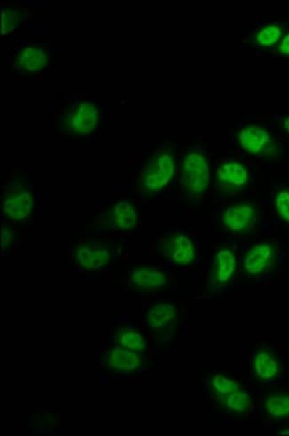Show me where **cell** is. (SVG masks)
Returning <instances> with one entry per match:
<instances>
[{
    "instance_id": "cell-11",
    "label": "cell",
    "mask_w": 289,
    "mask_h": 436,
    "mask_svg": "<svg viewBox=\"0 0 289 436\" xmlns=\"http://www.w3.org/2000/svg\"><path fill=\"white\" fill-rule=\"evenodd\" d=\"M167 273L157 267H135L129 273L130 288L139 292H155L168 285Z\"/></svg>"
},
{
    "instance_id": "cell-7",
    "label": "cell",
    "mask_w": 289,
    "mask_h": 436,
    "mask_svg": "<svg viewBox=\"0 0 289 436\" xmlns=\"http://www.w3.org/2000/svg\"><path fill=\"white\" fill-rule=\"evenodd\" d=\"M102 372L112 375L129 376L135 374L144 367V358L141 355L121 348L109 341L101 343Z\"/></svg>"
},
{
    "instance_id": "cell-26",
    "label": "cell",
    "mask_w": 289,
    "mask_h": 436,
    "mask_svg": "<svg viewBox=\"0 0 289 436\" xmlns=\"http://www.w3.org/2000/svg\"><path fill=\"white\" fill-rule=\"evenodd\" d=\"M278 51H280L282 55L289 56V33L282 39L280 48H278Z\"/></svg>"
},
{
    "instance_id": "cell-10",
    "label": "cell",
    "mask_w": 289,
    "mask_h": 436,
    "mask_svg": "<svg viewBox=\"0 0 289 436\" xmlns=\"http://www.w3.org/2000/svg\"><path fill=\"white\" fill-rule=\"evenodd\" d=\"M109 342L139 355L144 353L148 348L147 342L140 330L129 322L125 315L115 320Z\"/></svg>"
},
{
    "instance_id": "cell-12",
    "label": "cell",
    "mask_w": 289,
    "mask_h": 436,
    "mask_svg": "<svg viewBox=\"0 0 289 436\" xmlns=\"http://www.w3.org/2000/svg\"><path fill=\"white\" fill-rule=\"evenodd\" d=\"M178 319V310L170 302H159L146 313L145 320L149 328L156 332H165L172 328Z\"/></svg>"
},
{
    "instance_id": "cell-8",
    "label": "cell",
    "mask_w": 289,
    "mask_h": 436,
    "mask_svg": "<svg viewBox=\"0 0 289 436\" xmlns=\"http://www.w3.org/2000/svg\"><path fill=\"white\" fill-rule=\"evenodd\" d=\"M157 246L159 253L168 262L178 266L191 265L197 254L194 240L188 234L182 232L168 233L159 240Z\"/></svg>"
},
{
    "instance_id": "cell-6",
    "label": "cell",
    "mask_w": 289,
    "mask_h": 436,
    "mask_svg": "<svg viewBox=\"0 0 289 436\" xmlns=\"http://www.w3.org/2000/svg\"><path fill=\"white\" fill-rule=\"evenodd\" d=\"M101 111L98 104L81 102L69 109L58 122L59 130L74 137H88L98 130Z\"/></svg>"
},
{
    "instance_id": "cell-4",
    "label": "cell",
    "mask_w": 289,
    "mask_h": 436,
    "mask_svg": "<svg viewBox=\"0 0 289 436\" xmlns=\"http://www.w3.org/2000/svg\"><path fill=\"white\" fill-rule=\"evenodd\" d=\"M210 183V170L207 157L199 150H192L182 158L181 186L189 200L203 196Z\"/></svg>"
},
{
    "instance_id": "cell-9",
    "label": "cell",
    "mask_w": 289,
    "mask_h": 436,
    "mask_svg": "<svg viewBox=\"0 0 289 436\" xmlns=\"http://www.w3.org/2000/svg\"><path fill=\"white\" fill-rule=\"evenodd\" d=\"M51 53L46 46L26 44L20 46L13 57V69L22 74H38L48 67Z\"/></svg>"
},
{
    "instance_id": "cell-27",
    "label": "cell",
    "mask_w": 289,
    "mask_h": 436,
    "mask_svg": "<svg viewBox=\"0 0 289 436\" xmlns=\"http://www.w3.org/2000/svg\"><path fill=\"white\" fill-rule=\"evenodd\" d=\"M284 127L285 128V130H287L288 133L289 134V117L285 118L284 121Z\"/></svg>"
},
{
    "instance_id": "cell-24",
    "label": "cell",
    "mask_w": 289,
    "mask_h": 436,
    "mask_svg": "<svg viewBox=\"0 0 289 436\" xmlns=\"http://www.w3.org/2000/svg\"><path fill=\"white\" fill-rule=\"evenodd\" d=\"M16 236L14 229L3 224L2 226V256H9L16 247Z\"/></svg>"
},
{
    "instance_id": "cell-18",
    "label": "cell",
    "mask_w": 289,
    "mask_h": 436,
    "mask_svg": "<svg viewBox=\"0 0 289 436\" xmlns=\"http://www.w3.org/2000/svg\"><path fill=\"white\" fill-rule=\"evenodd\" d=\"M253 368L255 376L264 381H271L280 374V365L267 352H260L255 356Z\"/></svg>"
},
{
    "instance_id": "cell-25",
    "label": "cell",
    "mask_w": 289,
    "mask_h": 436,
    "mask_svg": "<svg viewBox=\"0 0 289 436\" xmlns=\"http://www.w3.org/2000/svg\"><path fill=\"white\" fill-rule=\"evenodd\" d=\"M275 206L278 214L289 223V190H282L277 194Z\"/></svg>"
},
{
    "instance_id": "cell-20",
    "label": "cell",
    "mask_w": 289,
    "mask_h": 436,
    "mask_svg": "<svg viewBox=\"0 0 289 436\" xmlns=\"http://www.w3.org/2000/svg\"><path fill=\"white\" fill-rule=\"evenodd\" d=\"M265 409L271 418L283 419L289 418V395H274L269 396L264 402Z\"/></svg>"
},
{
    "instance_id": "cell-2",
    "label": "cell",
    "mask_w": 289,
    "mask_h": 436,
    "mask_svg": "<svg viewBox=\"0 0 289 436\" xmlns=\"http://www.w3.org/2000/svg\"><path fill=\"white\" fill-rule=\"evenodd\" d=\"M121 243L113 238L85 239L76 244L72 251L75 270L84 273L104 272L115 262Z\"/></svg>"
},
{
    "instance_id": "cell-21",
    "label": "cell",
    "mask_w": 289,
    "mask_h": 436,
    "mask_svg": "<svg viewBox=\"0 0 289 436\" xmlns=\"http://www.w3.org/2000/svg\"><path fill=\"white\" fill-rule=\"evenodd\" d=\"M224 400L226 407L236 413L245 412L250 406V398L247 393L241 388L232 392Z\"/></svg>"
},
{
    "instance_id": "cell-15",
    "label": "cell",
    "mask_w": 289,
    "mask_h": 436,
    "mask_svg": "<svg viewBox=\"0 0 289 436\" xmlns=\"http://www.w3.org/2000/svg\"><path fill=\"white\" fill-rule=\"evenodd\" d=\"M255 217V210L251 205L236 204L224 211V224L232 232H244L253 226Z\"/></svg>"
},
{
    "instance_id": "cell-3",
    "label": "cell",
    "mask_w": 289,
    "mask_h": 436,
    "mask_svg": "<svg viewBox=\"0 0 289 436\" xmlns=\"http://www.w3.org/2000/svg\"><path fill=\"white\" fill-rule=\"evenodd\" d=\"M138 219V211L131 201H116L100 210L93 234L108 236L113 233L128 232L137 226Z\"/></svg>"
},
{
    "instance_id": "cell-14",
    "label": "cell",
    "mask_w": 289,
    "mask_h": 436,
    "mask_svg": "<svg viewBox=\"0 0 289 436\" xmlns=\"http://www.w3.org/2000/svg\"><path fill=\"white\" fill-rule=\"evenodd\" d=\"M238 141L247 153L255 155L267 153L272 147L270 134L258 125L244 128L238 135Z\"/></svg>"
},
{
    "instance_id": "cell-13",
    "label": "cell",
    "mask_w": 289,
    "mask_h": 436,
    "mask_svg": "<svg viewBox=\"0 0 289 436\" xmlns=\"http://www.w3.org/2000/svg\"><path fill=\"white\" fill-rule=\"evenodd\" d=\"M274 257L275 250L270 244H257L245 254L244 269L250 275H257L271 266Z\"/></svg>"
},
{
    "instance_id": "cell-17",
    "label": "cell",
    "mask_w": 289,
    "mask_h": 436,
    "mask_svg": "<svg viewBox=\"0 0 289 436\" xmlns=\"http://www.w3.org/2000/svg\"><path fill=\"white\" fill-rule=\"evenodd\" d=\"M217 177L221 186L234 190L246 186L249 175L243 165L237 161H227L219 168Z\"/></svg>"
},
{
    "instance_id": "cell-19",
    "label": "cell",
    "mask_w": 289,
    "mask_h": 436,
    "mask_svg": "<svg viewBox=\"0 0 289 436\" xmlns=\"http://www.w3.org/2000/svg\"><path fill=\"white\" fill-rule=\"evenodd\" d=\"M27 20V13L18 5L1 6V33L8 35L21 27Z\"/></svg>"
},
{
    "instance_id": "cell-22",
    "label": "cell",
    "mask_w": 289,
    "mask_h": 436,
    "mask_svg": "<svg viewBox=\"0 0 289 436\" xmlns=\"http://www.w3.org/2000/svg\"><path fill=\"white\" fill-rule=\"evenodd\" d=\"M211 386L213 391L220 396L222 399H224L226 396L231 394L236 390L240 389V386L237 383L231 381L230 379L226 378L222 375H215L213 376Z\"/></svg>"
},
{
    "instance_id": "cell-1",
    "label": "cell",
    "mask_w": 289,
    "mask_h": 436,
    "mask_svg": "<svg viewBox=\"0 0 289 436\" xmlns=\"http://www.w3.org/2000/svg\"><path fill=\"white\" fill-rule=\"evenodd\" d=\"M41 199L38 190L25 176L6 182L3 188L2 217L10 223H25L38 212Z\"/></svg>"
},
{
    "instance_id": "cell-23",
    "label": "cell",
    "mask_w": 289,
    "mask_h": 436,
    "mask_svg": "<svg viewBox=\"0 0 289 436\" xmlns=\"http://www.w3.org/2000/svg\"><path fill=\"white\" fill-rule=\"evenodd\" d=\"M282 29L278 25H268L260 29L257 35V42L264 47H270L280 41Z\"/></svg>"
},
{
    "instance_id": "cell-16",
    "label": "cell",
    "mask_w": 289,
    "mask_h": 436,
    "mask_svg": "<svg viewBox=\"0 0 289 436\" xmlns=\"http://www.w3.org/2000/svg\"><path fill=\"white\" fill-rule=\"evenodd\" d=\"M236 269V257L231 250L224 249L217 254L211 270V279L215 285L222 286L230 282Z\"/></svg>"
},
{
    "instance_id": "cell-5",
    "label": "cell",
    "mask_w": 289,
    "mask_h": 436,
    "mask_svg": "<svg viewBox=\"0 0 289 436\" xmlns=\"http://www.w3.org/2000/svg\"><path fill=\"white\" fill-rule=\"evenodd\" d=\"M175 170V157L171 151L166 149L156 151L141 172V191L147 194L159 193L170 184Z\"/></svg>"
}]
</instances>
